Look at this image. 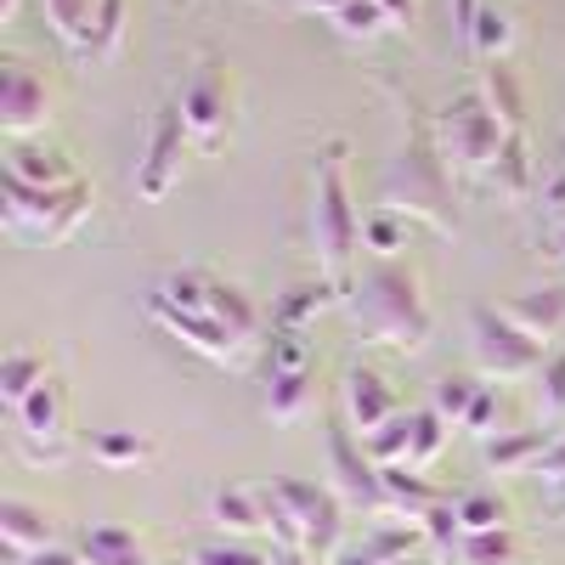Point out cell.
I'll use <instances>...</instances> for the list:
<instances>
[{"instance_id":"2","label":"cell","mask_w":565,"mask_h":565,"mask_svg":"<svg viewBox=\"0 0 565 565\" xmlns=\"http://www.w3.org/2000/svg\"><path fill=\"white\" fill-rule=\"evenodd\" d=\"M356 244L362 215L351 199V141L334 136L311 153V260L340 295H351L356 282Z\"/></svg>"},{"instance_id":"24","label":"cell","mask_w":565,"mask_h":565,"mask_svg":"<svg viewBox=\"0 0 565 565\" xmlns=\"http://www.w3.org/2000/svg\"><path fill=\"white\" fill-rule=\"evenodd\" d=\"M45 23H52V34L68 45L74 57H90V34H97V12L103 0H40Z\"/></svg>"},{"instance_id":"18","label":"cell","mask_w":565,"mask_h":565,"mask_svg":"<svg viewBox=\"0 0 565 565\" xmlns=\"http://www.w3.org/2000/svg\"><path fill=\"white\" fill-rule=\"evenodd\" d=\"M0 543H7V559L34 554V548H52L57 543V521L40 503L7 498V503H0Z\"/></svg>"},{"instance_id":"6","label":"cell","mask_w":565,"mask_h":565,"mask_svg":"<svg viewBox=\"0 0 565 565\" xmlns=\"http://www.w3.org/2000/svg\"><path fill=\"white\" fill-rule=\"evenodd\" d=\"M436 141H441L452 175H481L487 181L509 130H503V119L492 114V103L481 97V90H458L452 103L436 108Z\"/></svg>"},{"instance_id":"48","label":"cell","mask_w":565,"mask_h":565,"mask_svg":"<svg viewBox=\"0 0 565 565\" xmlns=\"http://www.w3.org/2000/svg\"><path fill=\"white\" fill-rule=\"evenodd\" d=\"M282 7H289V12H306V18H317V12L334 18L340 7H351V0H282Z\"/></svg>"},{"instance_id":"45","label":"cell","mask_w":565,"mask_h":565,"mask_svg":"<svg viewBox=\"0 0 565 565\" xmlns=\"http://www.w3.org/2000/svg\"><path fill=\"white\" fill-rule=\"evenodd\" d=\"M12 565H85V559H79V548H63V543H52V548H34V554H18Z\"/></svg>"},{"instance_id":"7","label":"cell","mask_w":565,"mask_h":565,"mask_svg":"<svg viewBox=\"0 0 565 565\" xmlns=\"http://www.w3.org/2000/svg\"><path fill=\"white\" fill-rule=\"evenodd\" d=\"M469 351H476V367L487 380H537V367L548 356L537 334H526L509 311H492V306L469 311Z\"/></svg>"},{"instance_id":"1","label":"cell","mask_w":565,"mask_h":565,"mask_svg":"<svg viewBox=\"0 0 565 565\" xmlns=\"http://www.w3.org/2000/svg\"><path fill=\"white\" fill-rule=\"evenodd\" d=\"M402 97V141H396V159L385 164L380 181V210H396L407 221H424L441 238H458V193H452V164L436 141V114H424L407 90Z\"/></svg>"},{"instance_id":"9","label":"cell","mask_w":565,"mask_h":565,"mask_svg":"<svg viewBox=\"0 0 565 565\" xmlns=\"http://www.w3.org/2000/svg\"><path fill=\"white\" fill-rule=\"evenodd\" d=\"M193 148V136H186V119H181V103H159L153 119H148V141H141V159H136V193L159 204L175 193L181 181V159Z\"/></svg>"},{"instance_id":"44","label":"cell","mask_w":565,"mask_h":565,"mask_svg":"<svg viewBox=\"0 0 565 565\" xmlns=\"http://www.w3.org/2000/svg\"><path fill=\"white\" fill-rule=\"evenodd\" d=\"M537 481H543V487H559V481H565V430L548 436V452H543V463H537Z\"/></svg>"},{"instance_id":"12","label":"cell","mask_w":565,"mask_h":565,"mask_svg":"<svg viewBox=\"0 0 565 565\" xmlns=\"http://www.w3.org/2000/svg\"><path fill=\"white\" fill-rule=\"evenodd\" d=\"M45 119H52V90L29 63L12 57L0 68V130H7V141H34Z\"/></svg>"},{"instance_id":"50","label":"cell","mask_w":565,"mask_h":565,"mask_svg":"<svg viewBox=\"0 0 565 565\" xmlns=\"http://www.w3.org/2000/svg\"><path fill=\"white\" fill-rule=\"evenodd\" d=\"M18 7H23V0H0V23H12V18H18Z\"/></svg>"},{"instance_id":"34","label":"cell","mask_w":565,"mask_h":565,"mask_svg":"<svg viewBox=\"0 0 565 565\" xmlns=\"http://www.w3.org/2000/svg\"><path fill=\"white\" fill-rule=\"evenodd\" d=\"M362 447H367L373 463H407V452H413V407H402L391 424H380L373 436H362Z\"/></svg>"},{"instance_id":"46","label":"cell","mask_w":565,"mask_h":565,"mask_svg":"<svg viewBox=\"0 0 565 565\" xmlns=\"http://www.w3.org/2000/svg\"><path fill=\"white\" fill-rule=\"evenodd\" d=\"M481 7H487V0H452V29L463 34V45H469V34H476V18H481Z\"/></svg>"},{"instance_id":"26","label":"cell","mask_w":565,"mask_h":565,"mask_svg":"<svg viewBox=\"0 0 565 565\" xmlns=\"http://www.w3.org/2000/svg\"><path fill=\"white\" fill-rule=\"evenodd\" d=\"M503 311L521 322L526 334H537L543 345L565 334V289H526V295H514Z\"/></svg>"},{"instance_id":"38","label":"cell","mask_w":565,"mask_h":565,"mask_svg":"<svg viewBox=\"0 0 565 565\" xmlns=\"http://www.w3.org/2000/svg\"><path fill=\"white\" fill-rule=\"evenodd\" d=\"M514 554H521V543H514V532H476V537H458V559L463 565H514Z\"/></svg>"},{"instance_id":"51","label":"cell","mask_w":565,"mask_h":565,"mask_svg":"<svg viewBox=\"0 0 565 565\" xmlns=\"http://www.w3.org/2000/svg\"><path fill=\"white\" fill-rule=\"evenodd\" d=\"M548 492H554V503H559V509H565V481H559V487H548Z\"/></svg>"},{"instance_id":"27","label":"cell","mask_w":565,"mask_h":565,"mask_svg":"<svg viewBox=\"0 0 565 565\" xmlns=\"http://www.w3.org/2000/svg\"><path fill=\"white\" fill-rule=\"evenodd\" d=\"M311 396H317V373H311V367L271 373V380H266V418H277V424H295V418H306Z\"/></svg>"},{"instance_id":"42","label":"cell","mask_w":565,"mask_h":565,"mask_svg":"<svg viewBox=\"0 0 565 565\" xmlns=\"http://www.w3.org/2000/svg\"><path fill=\"white\" fill-rule=\"evenodd\" d=\"M498 413H503L498 385H481V391H476V402H469V413H463V430L487 441V436H492V424H498Z\"/></svg>"},{"instance_id":"14","label":"cell","mask_w":565,"mask_h":565,"mask_svg":"<svg viewBox=\"0 0 565 565\" xmlns=\"http://www.w3.org/2000/svg\"><path fill=\"white\" fill-rule=\"evenodd\" d=\"M396 413H402L396 385L385 380L380 367H367V362L345 367V418H351L356 436H373V430H380V424H391Z\"/></svg>"},{"instance_id":"20","label":"cell","mask_w":565,"mask_h":565,"mask_svg":"<svg viewBox=\"0 0 565 565\" xmlns=\"http://www.w3.org/2000/svg\"><path fill=\"white\" fill-rule=\"evenodd\" d=\"M328 306H345V295L328 282L322 271L317 277H300V282H289V289L277 295V306H271V328H311Z\"/></svg>"},{"instance_id":"49","label":"cell","mask_w":565,"mask_h":565,"mask_svg":"<svg viewBox=\"0 0 565 565\" xmlns=\"http://www.w3.org/2000/svg\"><path fill=\"white\" fill-rule=\"evenodd\" d=\"M271 565H317V559L300 554V548H271Z\"/></svg>"},{"instance_id":"33","label":"cell","mask_w":565,"mask_h":565,"mask_svg":"<svg viewBox=\"0 0 565 565\" xmlns=\"http://www.w3.org/2000/svg\"><path fill=\"white\" fill-rule=\"evenodd\" d=\"M458 537H476V532H503L509 526V503L498 492H463L458 503Z\"/></svg>"},{"instance_id":"23","label":"cell","mask_w":565,"mask_h":565,"mask_svg":"<svg viewBox=\"0 0 565 565\" xmlns=\"http://www.w3.org/2000/svg\"><path fill=\"white\" fill-rule=\"evenodd\" d=\"M487 186H498V193L509 204H532L537 199V159H532V141L526 136H509L498 164L487 170Z\"/></svg>"},{"instance_id":"41","label":"cell","mask_w":565,"mask_h":565,"mask_svg":"<svg viewBox=\"0 0 565 565\" xmlns=\"http://www.w3.org/2000/svg\"><path fill=\"white\" fill-rule=\"evenodd\" d=\"M119 45H125V0H103V12H97V34H90V63L119 57Z\"/></svg>"},{"instance_id":"30","label":"cell","mask_w":565,"mask_h":565,"mask_svg":"<svg viewBox=\"0 0 565 565\" xmlns=\"http://www.w3.org/2000/svg\"><path fill=\"white\" fill-rule=\"evenodd\" d=\"M159 447L148 436H136V430H97L90 436V458H97L103 469H136V463H148Z\"/></svg>"},{"instance_id":"8","label":"cell","mask_w":565,"mask_h":565,"mask_svg":"<svg viewBox=\"0 0 565 565\" xmlns=\"http://www.w3.org/2000/svg\"><path fill=\"white\" fill-rule=\"evenodd\" d=\"M181 103V119H186V136H193L199 153H221L226 136H232V74L204 57L193 74H186V85L175 90Z\"/></svg>"},{"instance_id":"21","label":"cell","mask_w":565,"mask_h":565,"mask_svg":"<svg viewBox=\"0 0 565 565\" xmlns=\"http://www.w3.org/2000/svg\"><path fill=\"white\" fill-rule=\"evenodd\" d=\"M210 521L221 526V537H260L266 532L260 487H215L210 492Z\"/></svg>"},{"instance_id":"3","label":"cell","mask_w":565,"mask_h":565,"mask_svg":"<svg viewBox=\"0 0 565 565\" xmlns=\"http://www.w3.org/2000/svg\"><path fill=\"white\" fill-rule=\"evenodd\" d=\"M345 311L367 340H380L402 356H418L436 334V311L424 300V282L402 260H380L373 271H362L345 295Z\"/></svg>"},{"instance_id":"40","label":"cell","mask_w":565,"mask_h":565,"mask_svg":"<svg viewBox=\"0 0 565 565\" xmlns=\"http://www.w3.org/2000/svg\"><path fill=\"white\" fill-rule=\"evenodd\" d=\"M362 244L373 249V255H396V249H407V215H396V210H373L367 221H362Z\"/></svg>"},{"instance_id":"4","label":"cell","mask_w":565,"mask_h":565,"mask_svg":"<svg viewBox=\"0 0 565 565\" xmlns=\"http://www.w3.org/2000/svg\"><path fill=\"white\" fill-rule=\"evenodd\" d=\"M266 537L271 548H300L311 559H334L345 548V503L334 487H317V481H266Z\"/></svg>"},{"instance_id":"22","label":"cell","mask_w":565,"mask_h":565,"mask_svg":"<svg viewBox=\"0 0 565 565\" xmlns=\"http://www.w3.org/2000/svg\"><path fill=\"white\" fill-rule=\"evenodd\" d=\"M74 548H79V559H85V565H153L148 543H141L130 526H114V521L85 526Z\"/></svg>"},{"instance_id":"43","label":"cell","mask_w":565,"mask_h":565,"mask_svg":"<svg viewBox=\"0 0 565 565\" xmlns=\"http://www.w3.org/2000/svg\"><path fill=\"white\" fill-rule=\"evenodd\" d=\"M537 204H543V215H554V221H565V159L537 181Z\"/></svg>"},{"instance_id":"17","label":"cell","mask_w":565,"mask_h":565,"mask_svg":"<svg viewBox=\"0 0 565 565\" xmlns=\"http://www.w3.org/2000/svg\"><path fill=\"white\" fill-rule=\"evenodd\" d=\"M380 487H385V514H391V521H424L430 509L447 503V492L430 487L407 463H380Z\"/></svg>"},{"instance_id":"19","label":"cell","mask_w":565,"mask_h":565,"mask_svg":"<svg viewBox=\"0 0 565 565\" xmlns=\"http://www.w3.org/2000/svg\"><path fill=\"white\" fill-rule=\"evenodd\" d=\"M548 436L554 430H498L481 441V458L492 476H537V463L548 452Z\"/></svg>"},{"instance_id":"5","label":"cell","mask_w":565,"mask_h":565,"mask_svg":"<svg viewBox=\"0 0 565 565\" xmlns=\"http://www.w3.org/2000/svg\"><path fill=\"white\" fill-rule=\"evenodd\" d=\"M97 199H90V181L79 186H63V193H45V186H23V181H7V199H0V221H7L12 238L23 244H68L74 232L90 221Z\"/></svg>"},{"instance_id":"39","label":"cell","mask_w":565,"mask_h":565,"mask_svg":"<svg viewBox=\"0 0 565 565\" xmlns=\"http://www.w3.org/2000/svg\"><path fill=\"white\" fill-rule=\"evenodd\" d=\"M476 391H481V380H469V373H441L430 407L452 424V430H463V413H469V402H476Z\"/></svg>"},{"instance_id":"52","label":"cell","mask_w":565,"mask_h":565,"mask_svg":"<svg viewBox=\"0 0 565 565\" xmlns=\"http://www.w3.org/2000/svg\"><path fill=\"white\" fill-rule=\"evenodd\" d=\"M554 255H559V260H565V232H559V238H554Z\"/></svg>"},{"instance_id":"36","label":"cell","mask_w":565,"mask_h":565,"mask_svg":"<svg viewBox=\"0 0 565 565\" xmlns=\"http://www.w3.org/2000/svg\"><path fill=\"white\" fill-rule=\"evenodd\" d=\"M447 430H452V424L436 407H413V452H407V469H430L436 452L447 447Z\"/></svg>"},{"instance_id":"10","label":"cell","mask_w":565,"mask_h":565,"mask_svg":"<svg viewBox=\"0 0 565 565\" xmlns=\"http://www.w3.org/2000/svg\"><path fill=\"white\" fill-rule=\"evenodd\" d=\"M18 441H23V458L29 463H63L68 458V391H63V380L52 373L18 413Z\"/></svg>"},{"instance_id":"16","label":"cell","mask_w":565,"mask_h":565,"mask_svg":"<svg viewBox=\"0 0 565 565\" xmlns=\"http://www.w3.org/2000/svg\"><path fill=\"white\" fill-rule=\"evenodd\" d=\"M7 181L45 186V193H63V186H79L85 175L74 170L68 153L45 148V141H12V153H7Z\"/></svg>"},{"instance_id":"31","label":"cell","mask_w":565,"mask_h":565,"mask_svg":"<svg viewBox=\"0 0 565 565\" xmlns=\"http://www.w3.org/2000/svg\"><path fill=\"white\" fill-rule=\"evenodd\" d=\"M328 23H334V34H340V40H351V45H367V40L391 34V18H385L380 0H351V7H340Z\"/></svg>"},{"instance_id":"15","label":"cell","mask_w":565,"mask_h":565,"mask_svg":"<svg viewBox=\"0 0 565 565\" xmlns=\"http://www.w3.org/2000/svg\"><path fill=\"white\" fill-rule=\"evenodd\" d=\"M204 311H210V317H215V322L226 328V334L238 340V345H249V351H255V345H266V340H260V334H266L260 306L238 289V282H226V277H221V271H210V266H204Z\"/></svg>"},{"instance_id":"28","label":"cell","mask_w":565,"mask_h":565,"mask_svg":"<svg viewBox=\"0 0 565 565\" xmlns=\"http://www.w3.org/2000/svg\"><path fill=\"white\" fill-rule=\"evenodd\" d=\"M45 380H52L45 356H34V351H12L7 362H0V402H7V413H18Z\"/></svg>"},{"instance_id":"25","label":"cell","mask_w":565,"mask_h":565,"mask_svg":"<svg viewBox=\"0 0 565 565\" xmlns=\"http://www.w3.org/2000/svg\"><path fill=\"white\" fill-rule=\"evenodd\" d=\"M481 97L492 103V114L503 119L509 136H526V85L503 63H481Z\"/></svg>"},{"instance_id":"47","label":"cell","mask_w":565,"mask_h":565,"mask_svg":"<svg viewBox=\"0 0 565 565\" xmlns=\"http://www.w3.org/2000/svg\"><path fill=\"white\" fill-rule=\"evenodd\" d=\"M328 565H391V559H380V554L367 548V537H362V543H345V548H340L334 559H328Z\"/></svg>"},{"instance_id":"35","label":"cell","mask_w":565,"mask_h":565,"mask_svg":"<svg viewBox=\"0 0 565 565\" xmlns=\"http://www.w3.org/2000/svg\"><path fill=\"white\" fill-rule=\"evenodd\" d=\"M295 367H311L306 328H266V380L271 373H295Z\"/></svg>"},{"instance_id":"11","label":"cell","mask_w":565,"mask_h":565,"mask_svg":"<svg viewBox=\"0 0 565 565\" xmlns=\"http://www.w3.org/2000/svg\"><path fill=\"white\" fill-rule=\"evenodd\" d=\"M328 487L340 492L345 509H362V514H385V487H380V463L367 458V447L351 436V430H328Z\"/></svg>"},{"instance_id":"13","label":"cell","mask_w":565,"mask_h":565,"mask_svg":"<svg viewBox=\"0 0 565 565\" xmlns=\"http://www.w3.org/2000/svg\"><path fill=\"white\" fill-rule=\"evenodd\" d=\"M148 317L164 328V334H175L181 345H193L199 356H210V362H221V367H238V362L249 356V345L232 340L210 311H186V306H170V300L148 295Z\"/></svg>"},{"instance_id":"29","label":"cell","mask_w":565,"mask_h":565,"mask_svg":"<svg viewBox=\"0 0 565 565\" xmlns=\"http://www.w3.org/2000/svg\"><path fill=\"white\" fill-rule=\"evenodd\" d=\"M509 45H514V18H509V7L487 0L481 18H476V34H469V52H476L481 63H503Z\"/></svg>"},{"instance_id":"37","label":"cell","mask_w":565,"mask_h":565,"mask_svg":"<svg viewBox=\"0 0 565 565\" xmlns=\"http://www.w3.org/2000/svg\"><path fill=\"white\" fill-rule=\"evenodd\" d=\"M186 565H271V548H255L249 537H210L186 554Z\"/></svg>"},{"instance_id":"32","label":"cell","mask_w":565,"mask_h":565,"mask_svg":"<svg viewBox=\"0 0 565 565\" xmlns=\"http://www.w3.org/2000/svg\"><path fill=\"white\" fill-rule=\"evenodd\" d=\"M537 413H543V430L565 424V345H554L537 367Z\"/></svg>"}]
</instances>
